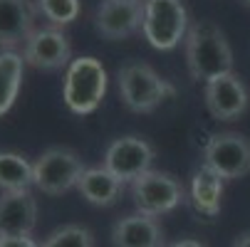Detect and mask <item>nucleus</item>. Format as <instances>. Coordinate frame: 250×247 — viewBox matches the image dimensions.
<instances>
[{
  "instance_id": "f257e3e1",
  "label": "nucleus",
  "mask_w": 250,
  "mask_h": 247,
  "mask_svg": "<svg viewBox=\"0 0 250 247\" xmlns=\"http://www.w3.org/2000/svg\"><path fill=\"white\" fill-rule=\"evenodd\" d=\"M184 52H186L188 75L196 82L206 84L216 77L233 72L230 42L226 38V32L216 22H206V20L193 22L186 32Z\"/></svg>"
},
{
  "instance_id": "f03ea898",
  "label": "nucleus",
  "mask_w": 250,
  "mask_h": 247,
  "mask_svg": "<svg viewBox=\"0 0 250 247\" xmlns=\"http://www.w3.org/2000/svg\"><path fill=\"white\" fill-rule=\"evenodd\" d=\"M106 94V69L97 57H77L69 62L64 72V84H62V99L67 109L87 116L94 114Z\"/></svg>"
},
{
  "instance_id": "7ed1b4c3",
  "label": "nucleus",
  "mask_w": 250,
  "mask_h": 247,
  "mask_svg": "<svg viewBox=\"0 0 250 247\" xmlns=\"http://www.w3.org/2000/svg\"><path fill=\"white\" fill-rule=\"evenodd\" d=\"M117 82L124 107L134 114H151L166 101V96L176 94V89L161 79V75L146 62L124 64L117 75Z\"/></svg>"
},
{
  "instance_id": "20e7f679",
  "label": "nucleus",
  "mask_w": 250,
  "mask_h": 247,
  "mask_svg": "<svg viewBox=\"0 0 250 247\" xmlns=\"http://www.w3.org/2000/svg\"><path fill=\"white\" fill-rule=\"evenodd\" d=\"M188 10L184 0H144V40L161 52H171L186 40Z\"/></svg>"
},
{
  "instance_id": "39448f33",
  "label": "nucleus",
  "mask_w": 250,
  "mask_h": 247,
  "mask_svg": "<svg viewBox=\"0 0 250 247\" xmlns=\"http://www.w3.org/2000/svg\"><path fill=\"white\" fill-rule=\"evenodd\" d=\"M87 171L80 153L67 146H52L40 153V158L32 163L35 188L45 195H62L67 190L77 188L82 173Z\"/></svg>"
},
{
  "instance_id": "423d86ee",
  "label": "nucleus",
  "mask_w": 250,
  "mask_h": 247,
  "mask_svg": "<svg viewBox=\"0 0 250 247\" xmlns=\"http://www.w3.org/2000/svg\"><path fill=\"white\" fill-rule=\"evenodd\" d=\"M131 198L136 205V213L161 218L166 213H173L186 200V188L171 173L149 171L131 183Z\"/></svg>"
},
{
  "instance_id": "0eeeda50",
  "label": "nucleus",
  "mask_w": 250,
  "mask_h": 247,
  "mask_svg": "<svg viewBox=\"0 0 250 247\" xmlns=\"http://www.w3.org/2000/svg\"><path fill=\"white\" fill-rule=\"evenodd\" d=\"M203 166L223 181H238L250 173V141L238 131L213 133L203 151Z\"/></svg>"
},
{
  "instance_id": "6e6552de",
  "label": "nucleus",
  "mask_w": 250,
  "mask_h": 247,
  "mask_svg": "<svg viewBox=\"0 0 250 247\" xmlns=\"http://www.w3.org/2000/svg\"><path fill=\"white\" fill-rule=\"evenodd\" d=\"M156 158L154 146L141 136H122L114 138L104 151V168L114 173L122 183H134L144 173L151 171V163Z\"/></svg>"
},
{
  "instance_id": "1a4fd4ad",
  "label": "nucleus",
  "mask_w": 250,
  "mask_h": 247,
  "mask_svg": "<svg viewBox=\"0 0 250 247\" xmlns=\"http://www.w3.org/2000/svg\"><path fill=\"white\" fill-rule=\"evenodd\" d=\"M203 101L208 114L216 121H235L248 109V87L235 72H228L223 77H216L206 82L203 87Z\"/></svg>"
},
{
  "instance_id": "9d476101",
  "label": "nucleus",
  "mask_w": 250,
  "mask_h": 247,
  "mask_svg": "<svg viewBox=\"0 0 250 247\" xmlns=\"http://www.w3.org/2000/svg\"><path fill=\"white\" fill-rule=\"evenodd\" d=\"M144 22V0H102L94 13V27L104 40H126Z\"/></svg>"
},
{
  "instance_id": "9b49d317",
  "label": "nucleus",
  "mask_w": 250,
  "mask_h": 247,
  "mask_svg": "<svg viewBox=\"0 0 250 247\" xmlns=\"http://www.w3.org/2000/svg\"><path fill=\"white\" fill-rule=\"evenodd\" d=\"M22 59L35 69H62L72 62V45L60 27H38L22 47Z\"/></svg>"
},
{
  "instance_id": "f8f14e48",
  "label": "nucleus",
  "mask_w": 250,
  "mask_h": 247,
  "mask_svg": "<svg viewBox=\"0 0 250 247\" xmlns=\"http://www.w3.org/2000/svg\"><path fill=\"white\" fill-rule=\"evenodd\" d=\"M38 225V200L30 190L0 195V237H32Z\"/></svg>"
},
{
  "instance_id": "ddd939ff",
  "label": "nucleus",
  "mask_w": 250,
  "mask_h": 247,
  "mask_svg": "<svg viewBox=\"0 0 250 247\" xmlns=\"http://www.w3.org/2000/svg\"><path fill=\"white\" fill-rule=\"evenodd\" d=\"M112 247H166L164 228L156 218L129 213L112 228Z\"/></svg>"
},
{
  "instance_id": "4468645a",
  "label": "nucleus",
  "mask_w": 250,
  "mask_h": 247,
  "mask_svg": "<svg viewBox=\"0 0 250 247\" xmlns=\"http://www.w3.org/2000/svg\"><path fill=\"white\" fill-rule=\"evenodd\" d=\"M35 10L32 0H0V47L13 50L15 45H25L35 32Z\"/></svg>"
},
{
  "instance_id": "2eb2a0df",
  "label": "nucleus",
  "mask_w": 250,
  "mask_h": 247,
  "mask_svg": "<svg viewBox=\"0 0 250 247\" xmlns=\"http://www.w3.org/2000/svg\"><path fill=\"white\" fill-rule=\"evenodd\" d=\"M77 190L82 193V198L92 205L106 208V205H114L124 190V183L117 178L114 173H109L104 166L97 168H87L82 173V178L77 183Z\"/></svg>"
},
{
  "instance_id": "dca6fc26",
  "label": "nucleus",
  "mask_w": 250,
  "mask_h": 247,
  "mask_svg": "<svg viewBox=\"0 0 250 247\" xmlns=\"http://www.w3.org/2000/svg\"><path fill=\"white\" fill-rule=\"evenodd\" d=\"M221 200H223V178L218 173H213L208 166H201L191 178V203L196 213L206 218H216L221 213Z\"/></svg>"
},
{
  "instance_id": "f3484780",
  "label": "nucleus",
  "mask_w": 250,
  "mask_h": 247,
  "mask_svg": "<svg viewBox=\"0 0 250 247\" xmlns=\"http://www.w3.org/2000/svg\"><path fill=\"white\" fill-rule=\"evenodd\" d=\"M22 72H25L22 55L13 50L0 52V116L8 114L10 107L15 104L22 87Z\"/></svg>"
},
{
  "instance_id": "a211bd4d",
  "label": "nucleus",
  "mask_w": 250,
  "mask_h": 247,
  "mask_svg": "<svg viewBox=\"0 0 250 247\" xmlns=\"http://www.w3.org/2000/svg\"><path fill=\"white\" fill-rule=\"evenodd\" d=\"M30 186H35L32 163L20 153L0 151V188H3V193L30 190Z\"/></svg>"
},
{
  "instance_id": "6ab92c4d",
  "label": "nucleus",
  "mask_w": 250,
  "mask_h": 247,
  "mask_svg": "<svg viewBox=\"0 0 250 247\" xmlns=\"http://www.w3.org/2000/svg\"><path fill=\"white\" fill-rule=\"evenodd\" d=\"M35 10H38L52 27H64L80 18V0H35Z\"/></svg>"
},
{
  "instance_id": "aec40b11",
  "label": "nucleus",
  "mask_w": 250,
  "mask_h": 247,
  "mask_svg": "<svg viewBox=\"0 0 250 247\" xmlns=\"http://www.w3.org/2000/svg\"><path fill=\"white\" fill-rule=\"evenodd\" d=\"M42 247H94V235L84 225H62L45 237Z\"/></svg>"
},
{
  "instance_id": "412c9836",
  "label": "nucleus",
  "mask_w": 250,
  "mask_h": 247,
  "mask_svg": "<svg viewBox=\"0 0 250 247\" xmlns=\"http://www.w3.org/2000/svg\"><path fill=\"white\" fill-rule=\"evenodd\" d=\"M0 247H42L32 237H0Z\"/></svg>"
},
{
  "instance_id": "4be33fe9",
  "label": "nucleus",
  "mask_w": 250,
  "mask_h": 247,
  "mask_svg": "<svg viewBox=\"0 0 250 247\" xmlns=\"http://www.w3.org/2000/svg\"><path fill=\"white\" fill-rule=\"evenodd\" d=\"M168 247H206V245L198 242V240H178V242H173V245H168Z\"/></svg>"
},
{
  "instance_id": "5701e85b",
  "label": "nucleus",
  "mask_w": 250,
  "mask_h": 247,
  "mask_svg": "<svg viewBox=\"0 0 250 247\" xmlns=\"http://www.w3.org/2000/svg\"><path fill=\"white\" fill-rule=\"evenodd\" d=\"M233 247H250V232H243V235L233 242Z\"/></svg>"
},
{
  "instance_id": "b1692460",
  "label": "nucleus",
  "mask_w": 250,
  "mask_h": 247,
  "mask_svg": "<svg viewBox=\"0 0 250 247\" xmlns=\"http://www.w3.org/2000/svg\"><path fill=\"white\" fill-rule=\"evenodd\" d=\"M243 3H245V5H248V8H250V0H243Z\"/></svg>"
}]
</instances>
